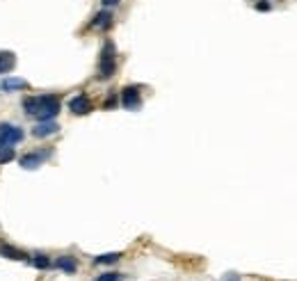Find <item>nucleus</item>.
<instances>
[{
    "label": "nucleus",
    "mask_w": 297,
    "mask_h": 281,
    "mask_svg": "<svg viewBox=\"0 0 297 281\" xmlns=\"http://www.w3.org/2000/svg\"><path fill=\"white\" fill-rule=\"evenodd\" d=\"M69 110L74 112V115H78V117L89 115V112H92V101L85 96V94H78V96H74L69 101Z\"/></svg>",
    "instance_id": "nucleus-5"
},
{
    "label": "nucleus",
    "mask_w": 297,
    "mask_h": 281,
    "mask_svg": "<svg viewBox=\"0 0 297 281\" xmlns=\"http://www.w3.org/2000/svg\"><path fill=\"white\" fill-rule=\"evenodd\" d=\"M14 156H16V151H14L12 144H3V146H0V165L14 160Z\"/></svg>",
    "instance_id": "nucleus-15"
},
{
    "label": "nucleus",
    "mask_w": 297,
    "mask_h": 281,
    "mask_svg": "<svg viewBox=\"0 0 297 281\" xmlns=\"http://www.w3.org/2000/svg\"><path fill=\"white\" fill-rule=\"evenodd\" d=\"M0 256H5V258H12V261H26L28 254L16 247H12V245H0Z\"/></svg>",
    "instance_id": "nucleus-11"
},
{
    "label": "nucleus",
    "mask_w": 297,
    "mask_h": 281,
    "mask_svg": "<svg viewBox=\"0 0 297 281\" xmlns=\"http://www.w3.org/2000/svg\"><path fill=\"white\" fill-rule=\"evenodd\" d=\"M0 90L5 92H16V90H28V82L23 80V78H5L3 82H0Z\"/></svg>",
    "instance_id": "nucleus-10"
},
{
    "label": "nucleus",
    "mask_w": 297,
    "mask_h": 281,
    "mask_svg": "<svg viewBox=\"0 0 297 281\" xmlns=\"http://www.w3.org/2000/svg\"><path fill=\"white\" fill-rule=\"evenodd\" d=\"M101 3H103V7H117L121 0H101Z\"/></svg>",
    "instance_id": "nucleus-19"
},
{
    "label": "nucleus",
    "mask_w": 297,
    "mask_h": 281,
    "mask_svg": "<svg viewBox=\"0 0 297 281\" xmlns=\"http://www.w3.org/2000/svg\"><path fill=\"white\" fill-rule=\"evenodd\" d=\"M16 67V55L12 51H0V73H9Z\"/></svg>",
    "instance_id": "nucleus-9"
},
{
    "label": "nucleus",
    "mask_w": 297,
    "mask_h": 281,
    "mask_svg": "<svg viewBox=\"0 0 297 281\" xmlns=\"http://www.w3.org/2000/svg\"><path fill=\"white\" fill-rule=\"evenodd\" d=\"M115 71H117V48L108 39L103 44V51H101V57H99V78L101 80H108V78L115 76Z\"/></svg>",
    "instance_id": "nucleus-2"
},
{
    "label": "nucleus",
    "mask_w": 297,
    "mask_h": 281,
    "mask_svg": "<svg viewBox=\"0 0 297 281\" xmlns=\"http://www.w3.org/2000/svg\"><path fill=\"white\" fill-rule=\"evenodd\" d=\"M96 281H121V274L119 272H105V274H101Z\"/></svg>",
    "instance_id": "nucleus-16"
},
{
    "label": "nucleus",
    "mask_w": 297,
    "mask_h": 281,
    "mask_svg": "<svg viewBox=\"0 0 297 281\" xmlns=\"http://www.w3.org/2000/svg\"><path fill=\"white\" fill-rule=\"evenodd\" d=\"M30 263L35 265V268H39V270L51 268V258H48L46 254H35V256H30Z\"/></svg>",
    "instance_id": "nucleus-14"
},
{
    "label": "nucleus",
    "mask_w": 297,
    "mask_h": 281,
    "mask_svg": "<svg viewBox=\"0 0 297 281\" xmlns=\"http://www.w3.org/2000/svg\"><path fill=\"white\" fill-rule=\"evenodd\" d=\"M121 258L119 251H110V254H103V256H96L94 263L96 265H110V263H117V261Z\"/></svg>",
    "instance_id": "nucleus-13"
},
{
    "label": "nucleus",
    "mask_w": 297,
    "mask_h": 281,
    "mask_svg": "<svg viewBox=\"0 0 297 281\" xmlns=\"http://www.w3.org/2000/svg\"><path fill=\"white\" fill-rule=\"evenodd\" d=\"M23 110L26 115L37 117L39 121H53L60 112V98L53 94H43V96H26L23 98Z\"/></svg>",
    "instance_id": "nucleus-1"
},
{
    "label": "nucleus",
    "mask_w": 297,
    "mask_h": 281,
    "mask_svg": "<svg viewBox=\"0 0 297 281\" xmlns=\"http://www.w3.org/2000/svg\"><path fill=\"white\" fill-rule=\"evenodd\" d=\"M256 9H259V12H270L272 5L267 3V0H259V3H256Z\"/></svg>",
    "instance_id": "nucleus-17"
},
{
    "label": "nucleus",
    "mask_w": 297,
    "mask_h": 281,
    "mask_svg": "<svg viewBox=\"0 0 297 281\" xmlns=\"http://www.w3.org/2000/svg\"><path fill=\"white\" fill-rule=\"evenodd\" d=\"M224 281H240V277H236V274H229V277H224Z\"/></svg>",
    "instance_id": "nucleus-20"
},
{
    "label": "nucleus",
    "mask_w": 297,
    "mask_h": 281,
    "mask_svg": "<svg viewBox=\"0 0 297 281\" xmlns=\"http://www.w3.org/2000/svg\"><path fill=\"white\" fill-rule=\"evenodd\" d=\"M55 265L62 270V272H66V274H74L76 270H78V263H76L74 256H60V258L55 261Z\"/></svg>",
    "instance_id": "nucleus-12"
},
{
    "label": "nucleus",
    "mask_w": 297,
    "mask_h": 281,
    "mask_svg": "<svg viewBox=\"0 0 297 281\" xmlns=\"http://www.w3.org/2000/svg\"><path fill=\"white\" fill-rule=\"evenodd\" d=\"M23 140V131L14 124H0V146L3 144H18Z\"/></svg>",
    "instance_id": "nucleus-3"
},
{
    "label": "nucleus",
    "mask_w": 297,
    "mask_h": 281,
    "mask_svg": "<svg viewBox=\"0 0 297 281\" xmlns=\"http://www.w3.org/2000/svg\"><path fill=\"white\" fill-rule=\"evenodd\" d=\"M51 156L46 151V154H41V151H35V154H26V156H21V167L23 169H37L39 165H43V160Z\"/></svg>",
    "instance_id": "nucleus-6"
},
{
    "label": "nucleus",
    "mask_w": 297,
    "mask_h": 281,
    "mask_svg": "<svg viewBox=\"0 0 297 281\" xmlns=\"http://www.w3.org/2000/svg\"><path fill=\"white\" fill-rule=\"evenodd\" d=\"M112 23H115V16H112L110 9H103V12H99L94 16V21H92V28H99V30H110Z\"/></svg>",
    "instance_id": "nucleus-8"
},
{
    "label": "nucleus",
    "mask_w": 297,
    "mask_h": 281,
    "mask_svg": "<svg viewBox=\"0 0 297 281\" xmlns=\"http://www.w3.org/2000/svg\"><path fill=\"white\" fill-rule=\"evenodd\" d=\"M121 105L126 110H138L142 105V96H140V87H124L121 90Z\"/></svg>",
    "instance_id": "nucleus-4"
},
{
    "label": "nucleus",
    "mask_w": 297,
    "mask_h": 281,
    "mask_svg": "<svg viewBox=\"0 0 297 281\" xmlns=\"http://www.w3.org/2000/svg\"><path fill=\"white\" fill-rule=\"evenodd\" d=\"M115 105H117V96H115V94H110V96H108V101L103 103V107H105V110H112V107H115Z\"/></svg>",
    "instance_id": "nucleus-18"
},
{
    "label": "nucleus",
    "mask_w": 297,
    "mask_h": 281,
    "mask_svg": "<svg viewBox=\"0 0 297 281\" xmlns=\"http://www.w3.org/2000/svg\"><path fill=\"white\" fill-rule=\"evenodd\" d=\"M57 131H60V126H57L55 121H39V124L32 128V135L39 137V140H43V137L55 135Z\"/></svg>",
    "instance_id": "nucleus-7"
}]
</instances>
